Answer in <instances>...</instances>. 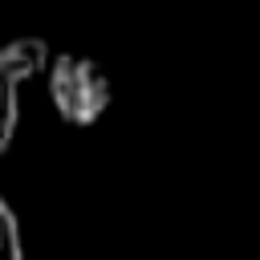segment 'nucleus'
<instances>
[{"label":"nucleus","instance_id":"20e7f679","mask_svg":"<svg viewBox=\"0 0 260 260\" xmlns=\"http://www.w3.org/2000/svg\"><path fill=\"white\" fill-rule=\"evenodd\" d=\"M16 122H20V102H16V85H8L0 77V158L8 154L12 138H16Z\"/></svg>","mask_w":260,"mask_h":260},{"label":"nucleus","instance_id":"7ed1b4c3","mask_svg":"<svg viewBox=\"0 0 260 260\" xmlns=\"http://www.w3.org/2000/svg\"><path fill=\"white\" fill-rule=\"evenodd\" d=\"M0 260H24V240H20V219L12 203L0 195Z\"/></svg>","mask_w":260,"mask_h":260},{"label":"nucleus","instance_id":"f257e3e1","mask_svg":"<svg viewBox=\"0 0 260 260\" xmlns=\"http://www.w3.org/2000/svg\"><path fill=\"white\" fill-rule=\"evenodd\" d=\"M45 77H49V102L69 126H93L114 102L110 73L85 53H53Z\"/></svg>","mask_w":260,"mask_h":260},{"label":"nucleus","instance_id":"f03ea898","mask_svg":"<svg viewBox=\"0 0 260 260\" xmlns=\"http://www.w3.org/2000/svg\"><path fill=\"white\" fill-rule=\"evenodd\" d=\"M49 61H53L49 41H41V37H16V41H8L0 49V77L20 89L24 81L49 73Z\"/></svg>","mask_w":260,"mask_h":260}]
</instances>
